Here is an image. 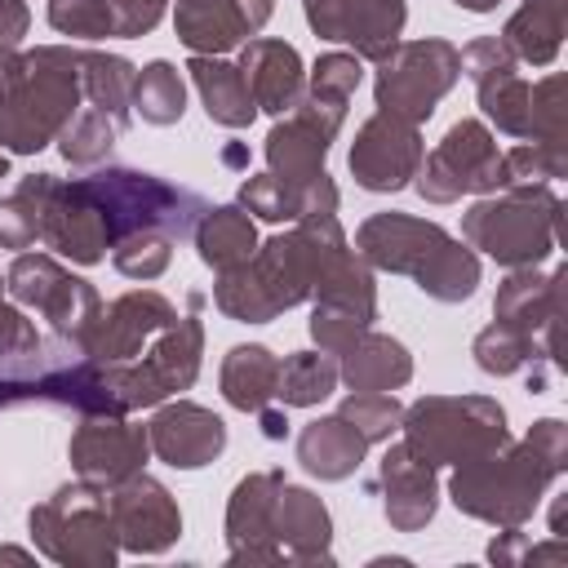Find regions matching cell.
Segmentation results:
<instances>
[{
  "label": "cell",
  "instance_id": "obj_6",
  "mask_svg": "<svg viewBox=\"0 0 568 568\" xmlns=\"http://www.w3.org/2000/svg\"><path fill=\"white\" fill-rule=\"evenodd\" d=\"M417 155H422V146H417L413 124L382 111L377 120L364 124V133L351 151V169H355L359 186H368V191H399L413 178Z\"/></svg>",
  "mask_w": 568,
  "mask_h": 568
},
{
  "label": "cell",
  "instance_id": "obj_18",
  "mask_svg": "<svg viewBox=\"0 0 568 568\" xmlns=\"http://www.w3.org/2000/svg\"><path fill=\"white\" fill-rule=\"evenodd\" d=\"M195 244H200V257L209 266L231 271V266H240L253 253V222L240 209H209Z\"/></svg>",
  "mask_w": 568,
  "mask_h": 568
},
{
  "label": "cell",
  "instance_id": "obj_1",
  "mask_svg": "<svg viewBox=\"0 0 568 568\" xmlns=\"http://www.w3.org/2000/svg\"><path fill=\"white\" fill-rule=\"evenodd\" d=\"M80 58L62 49H40L22 62L4 106H0V142L9 151H40L49 133H58L62 115L75 111Z\"/></svg>",
  "mask_w": 568,
  "mask_h": 568
},
{
  "label": "cell",
  "instance_id": "obj_29",
  "mask_svg": "<svg viewBox=\"0 0 568 568\" xmlns=\"http://www.w3.org/2000/svg\"><path fill=\"white\" fill-rule=\"evenodd\" d=\"M18 71H22V62H13L9 53H0V106H4V98H9V89H13V80H18Z\"/></svg>",
  "mask_w": 568,
  "mask_h": 568
},
{
  "label": "cell",
  "instance_id": "obj_20",
  "mask_svg": "<svg viewBox=\"0 0 568 568\" xmlns=\"http://www.w3.org/2000/svg\"><path fill=\"white\" fill-rule=\"evenodd\" d=\"M49 186H53V178H49V173H36V178H27V182H22V191H13V195L0 204V244L22 248L27 240H36V235H40Z\"/></svg>",
  "mask_w": 568,
  "mask_h": 568
},
{
  "label": "cell",
  "instance_id": "obj_28",
  "mask_svg": "<svg viewBox=\"0 0 568 568\" xmlns=\"http://www.w3.org/2000/svg\"><path fill=\"white\" fill-rule=\"evenodd\" d=\"M27 31V9L22 0H0V49H13Z\"/></svg>",
  "mask_w": 568,
  "mask_h": 568
},
{
  "label": "cell",
  "instance_id": "obj_22",
  "mask_svg": "<svg viewBox=\"0 0 568 568\" xmlns=\"http://www.w3.org/2000/svg\"><path fill=\"white\" fill-rule=\"evenodd\" d=\"M133 106L151 124H173L182 115V80H178V71L169 62H151L133 80Z\"/></svg>",
  "mask_w": 568,
  "mask_h": 568
},
{
  "label": "cell",
  "instance_id": "obj_14",
  "mask_svg": "<svg viewBox=\"0 0 568 568\" xmlns=\"http://www.w3.org/2000/svg\"><path fill=\"white\" fill-rule=\"evenodd\" d=\"M382 479H386V515L399 528H417L422 519H430L435 510V484H430V466L417 462L413 448H390L382 462Z\"/></svg>",
  "mask_w": 568,
  "mask_h": 568
},
{
  "label": "cell",
  "instance_id": "obj_19",
  "mask_svg": "<svg viewBox=\"0 0 568 568\" xmlns=\"http://www.w3.org/2000/svg\"><path fill=\"white\" fill-rule=\"evenodd\" d=\"M408 373H413L408 368V355L390 337H364L346 355V382L355 390H386V386H399Z\"/></svg>",
  "mask_w": 568,
  "mask_h": 568
},
{
  "label": "cell",
  "instance_id": "obj_10",
  "mask_svg": "<svg viewBox=\"0 0 568 568\" xmlns=\"http://www.w3.org/2000/svg\"><path fill=\"white\" fill-rule=\"evenodd\" d=\"M111 506L129 550H160L178 532V510L155 479H129Z\"/></svg>",
  "mask_w": 568,
  "mask_h": 568
},
{
  "label": "cell",
  "instance_id": "obj_2",
  "mask_svg": "<svg viewBox=\"0 0 568 568\" xmlns=\"http://www.w3.org/2000/svg\"><path fill=\"white\" fill-rule=\"evenodd\" d=\"M453 75H457V53L444 40L404 44L386 58L377 75V106L395 120L417 124L435 111V98L453 84Z\"/></svg>",
  "mask_w": 568,
  "mask_h": 568
},
{
  "label": "cell",
  "instance_id": "obj_30",
  "mask_svg": "<svg viewBox=\"0 0 568 568\" xmlns=\"http://www.w3.org/2000/svg\"><path fill=\"white\" fill-rule=\"evenodd\" d=\"M262 430H266V439H284V430H288V422H284L280 413H262Z\"/></svg>",
  "mask_w": 568,
  "mask_h": 568
},
{
  "label": "cell",
  "instance_id": "obj_31",
  "mask_svg": "<svg viewBox=\"0 0 568 568\" xmlns=\"http://www.w3.org/2000/svg\"><path fill=\"white\" fill-rule=\"evenodd\" d=\"M457 4H466V9H475V13H484V9H493L497 0H457Z\"/></svg>",
  "mask_w": 568,
  "mask_h": 568
},
{
  "label": "cell",
  "instance_id": "obj_3",
  "mask_svg": "<svg viewBox=\"0 0 568 568\" xmlns=\"http://www.w3.org/2000/svg\"><path fill=\"white\" fill-rule=\"evenodd\" d=\"M200 368V324L195 315H186L138 368H106V390L115 399V408H142L164 399L169 390H182L195 382Z\"/></svg>",
  "mask_w": 568,
  "mask_h": 568
},
{
  "label": "cell",
  "instance_id": "obj_21",
  "mask_svg": "<svg viewBox=\"0 0 568 568\" xmlns=\"http://www.w3.org/2000/svg\"><path fill=\"white\" fill-rule=\"evenodd\" d=\"M333 382H337L333 359L302 351V355H293V359H284V364H280L275 395H280L284 404H315V399H324V395L333 390Z\"/></svg>",
  "mask_w": 568,
  "mask_h": 568
},
{
  "label": "cell",
  "instance_id": "obj_8",
  "mask_svg": "<svg viewBox=\"0 0 568 568\" xmlns=\"http://www.w3.org/2000/svg\"><path fill=\"white\" fill-rule=\"evenodd\" d=\"M271 18V0H182L178 4V36L182 44L200 49H231L253 36Z\"/></svg>",
  "mask_w": 568,
  "mask_h": 568
},
{
  "label": "cell",
  "instance_id": "obj_27",
  "mask_svg": "<svg viewBox=\"0 0 568 568\" xmlns=\"http://www.w3.org/2000/svg\"><path fill=\"white\" fill-rule=\"evenodd\" d=\"M111 18H115V36H142L155 27L164 0H106Z\"/></svg>",
  "mask_w": 568,
  "mask_h": 568
},
{
  "label": "cell",
  "instance_id": "obj_4",
  "mask_svg": "<svg viewBox=\"0 0 568 568\" xmlns=\"http://www.w3.org/2000/svg\"><path fill=\"white\" fill-rule=\"evenodd\" d=\"M9 288H13V297L40 306L53 320V328H62V333L71 328V337L89 351L93 328H98V293L84 280L67 275L49 257H18L9 271Z\"/></svg>",
  "mask_w": 568,
  "mask_h": 568
},
{
  "label": "cell",
  "instance_id": "obj_23",
  "mask_svg": "<svg viewBox=\"0 0 568 568\" xmlns=\"http://www.w3.org/2000/svg\"><path fill=\"white\" fill-rule=\"evenodd\" d=\"M115 120H106V111H84V115H75L67 129H62V155L67 160H75V164H89V160H98L102 151H111V138H115Z\"/></svg>",
  "mask_w": 568,
  "mask_h": 568
},
{
  "label": "cell",
  "instance_id": "obj_11",
  "mask_svg": "<svg viewBox=\"0 0 568 568\" xmlns=\"http://www.w3.org/2000/svg\"><path fill=\"white\" fill-rule=\"evenodd\" d=\"M244 84L253 93L257 106L266 111H293L297 93H302V62L293 44L280 40H253L244 49Z\"/></svg>",
  "mask_w": 568,
  "mask_h": 568
},
{
  "label": "cell",
  "instance_id": "obj_24",
  "mask_svg": "<svg viewBox=\"0 0 568 568\" xmlns=\"http://www.w3.org/2000/svg\"><path fill=\"white\" fill-rule=\"evenodd\" d=\"M49 22L67 36H84V40H98V36H111L115 31V18H111V4L106 0H53L49 4Z\"/></svg>",
  "mask_w": 568,
  "mask_h": 568
},
{
  "label": "cell",
  "instance_id": "obj_16",
  "mask_svg": "<svg viewBox=\"0 0 568 568\" xmlns=\"http://www.w3.org/2000/svg\"><path fill=\"white\" fill-rule=\"evenodd\" d=\"M275 377H280V364L271 359L266 346H235L222 364V390L244 413L266 408V399L275 395Z\"/></svg>",
  "mask_w": 568,
  "mask_h": 568
},
{
  "label": "cell",
  "instance_id": "obj_32",
  "mask_svg": "<svg viewBox=\"0 0 568 568\" xmlns=\"http://www.w3.org/2000/svg\"><path fill=\"white\" fill-rule=\"evenodd\" d=\"M0 178H4V155H0Z\"/></svg>",
  "mask_w": 568,
  "mask_h": 568
},
{
  "label": "cell",
  "instance_id": "obj_25",
  "mask_svg": "<svg viewBox=\"0 0 568 568\" xmlns=\"http://www.w3.org/2000/svg\"><path fill=\"white\" fill-rule=\"evenodd\" d=\"M342 417L355 422V430H359L364 439H382V435L395 430L399 404H395L390 395H382V390H359V395H351V399L342 404Z\"/></svg>",
  "mask_w": 568,
  "mask_h": 568
},
{
  "label": "cell",
  "instance_id": "obj_5",
  "mask_svg": "<svg viewBox=\"0 0 568 568\" xmlns=\"http://www.w3.org/2000/svg\"><path fill=\"white\" fill-rule=\"evenodd\" d=\"M306 18L320 36L346 40L368 58H386L404 27V0H306Z\"/></svg>",
  "mask_w": 568,
  "mask_h": 568
},
{
  "label": "cell",
  "instance_id": "obj_12",
  "mask_svg": "<svg viewBox=\"0 0 568 568\" xmlns=\"http://www.w3.org/2000/svg\"><path fill=\"white\" fill-rule=\"evenodd\" d=\"M164 324H173V306L160 293H129V297H120L111 306V320H98L102 333L89 342V351L102 355V359H111V364L115 359H129L142 346V337L155 333V328H164Z\"/></svg>",
  "mask_w": 568,
  "mask_h": 568
},
{
  "label": "cell",
  "instance_id": "obj_17",
  "mask_svg": "<svg viewBox=\"0 0 568 568\" xmlns=\"http://www.w3.org/2000/svg\"><path fill=\"white\" fill-rule=\"evenodd\" d=\"M191 71H195V84H200V93H204V106H209V115H213L217 124L240 129V124H248V120H253L257 102H253V93H248V84H244V71H240V67L195 58V62H191Z\"/></svg>",
  "mask_w": 568,
  "mask_h": 568
},
{
  "label": "cell",
  "instance_id": "obj_15",
  "mask_svg": "<svg viewBox=\"0 0 568 568\" xmlns=\"http://www.w3.org/2000/svg\"><path fill=\"white\" fill-rule=\"evenodd\" d=\"M364 444H368V439L337 413V417H324V422H315V426L302 430L297 457L306 462L311 475H320V479H342V475L355 470Z\"/></svg>",
  "mask_w": 568,
  "mask_h": 568
},
{
  "label": "cell",
  "instance_id": "obj_9",
  "mask_svg": "<svg viewBox=\"0 0 568 568\" xmlns=\"http://www.w3.org/2000/svg\"><path fill=\"white\" fill-rule=\"evenodd\" d=\"M151 439H155V453L169 462V466H182V470H195L204 462H213L226 444V426L222 417L195 408V404H178V408H164L155 422H151Z\"/></svg>",
  "mask_w": 568,
  "mask_h": 568
},
{
  "label": "cell",
  "instance_id": "obj_26",
  "mask_svg": "<svg viewBox=\"0 0 568 568\" xmlns=\"http://www.w3.org/2000/svg\"><path fill=\"white\" fill-rule=\"evenodd\" d=\"M355 84H359V62L346 58V53H328V58H320V67H315V89H311V98L333 102V106H346V98H351Z\"/></svg>",
  "mask_w": 568,
  "mask_h": 568
},
{
  "label": "cell",
  "instance_id": "obj_7",
  "mask_svg": "<svg viewBox=\"0 0 568 568\" xmlns=\"http://www.w3.org/2000/svg\"><path fill=\"white\" fill-rule=\"evenodd\" d=\"M444 173H448V182H439L435 200H453L457 191H475V186H497V182H506V164L493 155L488 133H484L479 124H470V120H462V124L448 129V138H444V146L430 155L422 182L444 178Z\"/></svg>",
  "mask_w": 568,
  "mask_h": 568
},
{
  "label": "cell",
  "instance_id": "obj_13",
  "mask_svg": "<svg viewBox=\"0 0 568 568\" xmlns=\"http://www.w3.org/2000/svg\"><path fill=\"white\" fill-rule=\"evenodd\" d=\"M142 457H146V435L142 430H129L120 422H89L75 435V444H71V462L84 475H93V479H120Z\"/></svg>",
  "mask_w": 568,
  "mask_h": 568
}]
</instances>
